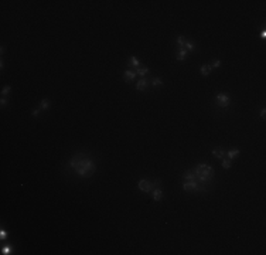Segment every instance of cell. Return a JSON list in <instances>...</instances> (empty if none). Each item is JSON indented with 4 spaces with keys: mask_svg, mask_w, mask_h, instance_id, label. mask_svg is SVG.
<instances>
[{
    "mask_svg": "<svg viewBox=\"0 0 266 255\" xmlns=\"http://www.w3.org/2000/svg\"><path fill=\"white\" fill-rule=\"evenodd\" d=\"M7 104H9V101H7L6 98H1V99H0V105H1V108L7 106Z\"/></svg>",
    "mask_w": 266,
    "mask_h": 255,
    "instance_id": "22",
    "label": "cell"
},
{
    "mask_svg": "<svg viewBox=\"0 0 266 255\" xmlns=\"http://www.w3.org/2000/svg\"><path fill=\"white\" fill-rule=\"evenodd\" d=\"M147 85H149V81H147L146 78H142V79L136 84V88H137V91H145L146 88H147Z\"/></svg>",
    "mask_w": 266,
    "mask_h": 255,
    "instance_id": "8",
    "label": "cell"
},
{
    "mask_svg": "<svg viewBox=\"0 0 266 255\" xmlns=\"http://www.w3.org/2000/svg\"><path fill=\"white\" fill-rule=\"evenodd\" d=\"M183 188H184V191H190V193L191 191H200V190H202L197 180H188V182H186L183 184Z\"/></svg>",
    "mask_w": 266,
    "mask_h": 255,
    "instance_id": "4",
    "label": "cell"
},
{
    "mask_svg": "<svg viewBox=\"0 0 266 255\" xmlns=\"http://www.w3.org/2000/svg\"><path fill=\"white\" fill-rule=\"evenodd\" d=\"M38 112H40V109H34V111L31 112V115H33V116H37V115H38Z\"/></svg>",
    "mask_w": 266,
    "mask_h": 255,
    "instance_id": "26",
    "label": "cell"
},
{
    "mask_svg": "<svg viewBox=\"0 0 266 255\" xmlns=\"http://www.w3.org/2000/svg\"><path fill=\"white\" fill-rule=\"evenodd\" d=\"M68 166L76 173V176H79L82 179H88V177L94 176V173L96 172L95 162L85 153H78V155L72 156L68 162Z\"/></svg>",
    "mask_w": 266,
    "mask_h": 255,
    "instance_id": "1",
    "label": "cell"
},
{
    "mask_svg": "<svg viewBox=\"0 0 266 255\" xmlns=\"http://www.w3.org/2000/svg\"><path fill=\"white\" fill-rule=\"evenodd\" d=\"M50 105H51V101H50L48 98H44L41 102H40V109H43V111H46V109H48Z\"/></svg>",
    "mask_w": 266,
    "mask_h": 255,
    "instance_id": "14",
    "label": "cell"
},
{
    "mask_svg": "<svg viewBox=\"0 0 266 255\" xmlns=\"http://www.w3.org/2000/svg\"><path fill=\"white\" fill-rule=\"evenodd\" d=\"M151 85L153 87H160V85H163V79L161 78H153L151 79Z\"/></svg>",
    "mask_w": 266,
    "mask_h": 255,
    "instance_id": "19",
    "label": "cell"
},
{
    "mask_svg": "<svg viewBox=\"0 0 266 255\" xmlns=\"http://www.w3.org/2000/svg\"><path fill=\"white\" fill-rule=\"evenodd\" d=\"M232 166V160H229V159H222V167L224 169H229Z\"/></svg>",
    "mask_w": 266,
    "mask_h": 255,
    "instance_id": "20",
    "label": "cell"
},
{
    "mask_svg": "<svg viewBox=\"0 0 266 255\" xmlns=\"http://www.w3.org/2000/svg\"><path fill=\"white\" fill-rule=\"evenodd\" d=\"M137 187H139V190H142V191H145V193H150V191L153 190V187H154V183H151V182L147 180V179H142V180L137 183Z\"/></svg>",
    "mask_w": 266,
    "mask_h": 255,
    "instance_id": "5",
    "label": "cell"
},
{
    "mask_svg": "<svg viewBox=\"0 0 266 255\" xmlns=\"http://www.w3.org/2000/svg\"><path fill=\"white\" fill-rule=\"evenodd\" d=\"M211 71H212V67H211V64H204L201 68H200V72L202 74V75H210L211 74Z\"/></svg>",
    "mask_w": 266,
    "mask_h": 255,
    "instance_id": "10",
    "label": "cell"
},
{
    "mask_svg": "<svg viewBox=\"0 0 266 255\" xmlns=\"http://www.w3.org/2000/svg\"><path fill=\"white\" fill-rule=\"evenodd\" d=\"M219 65H221V61H219V60H215V61L211 64V67H212V68H218Z\"/></svg>",
    "mask_w": 266,
    "mask_h": 255,
    "instance_id": "23",
    "label": "cell"
},
{
    "mask_svg": "<svg viewBox=\"0 0 266 255\" xmlns=\"http://www.w3.org/2000/svg\"><path fill=\"white\" fill-rule=\"evenodd\" d=\"M226 155H228V159H229V160H234L235 157H238V155H239V149H237V147L229 149V150L226 152Z\"/></svg>",
    "mask_w": 266,
    "mask_h": 255,
    "instance_id": "9",
    "label": "cell"
},
{
    "mask_svg": "<svg viewBox=\"0 0 266 255\" xmlns=\"http://www.w3.org/2000/svg\"><path fill=\"white\" fill-rule=\"evenodd\" d=\"M129 67H135V68H137V67H140V61L137 60V57H135V55H132L130 58H129Z\"/></svg>",
    "mask_w": 266,
    "mask_h": 255,
    "instance_id": "11",
    "label": "cell"
},
{
    "mask_svg": "<svg viewBox=\"0 0 266 255\" xmlns=\"http://www.w3.org/2000/svg\"><path fill=\"white\" fill-rule=\"evenodd\" d=\"M184 50H187V51H194L195 50V44H194L193 41H186V46H184Z\"/></svg>",
    "mask_w": 266,
    "mask_h": 255,
    "instance_id": "17",
    "label": "cell"
},
{
    "mask_svg": "<svg viewBox=\"0 0 266 255\" xmlns=\"http://www.w3.org/2000/svg\"><path fill=\"white\" fill-rule=\"evenodd\" d=\"M177 47L180 48V50H183L184 48V46H186V40H184V36H178L177 37Z\"/></svg>",
    "mask_w": 266,
    "mask_h": 255,
    "instance_id": "15",
    "label": "cell"
},
{
    "mask_svg": "<svg viewBox=\"0 0 266 255\" xmlns=\"http://www.w3.org/2000/svg\"><path fill=\"white\" fill-rule=\"evenodd\" d=\"M161 198H163V191H161L160 188L153 190V200H154V201H160Z\"/></svg>",
    "mask_w": 266,
    "mask_h": 255,
    "instance_id": "12",
    "label": "cell"
},
{
    "mask_svg": "<svg viewBox=\"0 0 266 255\" xmlns=\"http://www.w3.org/2000/svg\"><path fill=\"white\" fill-rule=\"evenodd\" d=\"M10 92H11V87H10V85H6V87H4V88L1 89V95H3V96L9 95Z\"/></svg>",
    "mask_w": 266,
    "mask_h": 255,
    "instance_id": "21",
    "label": "cell"
},
{
    "mask_svg": "<svg viewBox=\"0 0 266 255\" xmlns=\"http://www.w3.org/2000/svg\"><path fill=\"white\" fill-rule=\"evenodd\" d=\"M136 72L135 71H132V70H126L125 72H123V78H125V81L126 82H129V81H133L135 78H136Z\"/></svg>",
    "mask_w": 266,
    "mask_h": 255,
    "instance_id": "6",
    "label": "cell"
},
{
    "mask_svg": "<svg viewBox=\"0 0 266 255\" xmlns=\"http://www.w3.org/2000/svg\"><path fill=\"white\" fill-rule=\"evenodd\" d=\"M261 36H262L261 38H266V31H262V34H261Z\"/></svg>",
    "mask_w": 266,
    "mask_h": 255,
    "instance_id": "27",
    "label": "cell"
},
{
    "mask_svg": "<svg viewBox=\"0 0 266 255\" xmlns=\"http://www.w3.org/2000/svg\"><path fill=\"white\" fill-rule=\"evenodd\" d=\"M266 118V109H262L261 111V119H265Z\"/></svg>",
    "mask_w": 266,
    "mask_h": 255,
    "instance_id": "25",
    "label": "cell"
},
{
    "mask_svg": "<svg viewBox=\"0 0 266 255\" xmlns=\"http://www.w3.org/2000/svg\"><path fill=\"white\" fill-rule=\"evenodd\" d=\"M187 54H188V51L183 48V50H178V52H177V55H176V57H177V60H178V61H184V60H186V57H187Z\"/></svg>",
    "mask_w": 266,
    "mask_h": 255,
    "instance_id": "13",
    "label": "cell"
},
{
    "mask_svg": "<svg viewBox=\"0 0 266 255\" xmlns=\"http://www.w3.org/2000/svg\"><path fill=\"white\" fill-rule=\"evenodd\" d=\"M0 235H1V238H4V237H6V232L1 231V232H0Z\"/></svg>",
    "mask_w": 266,
    "mask_h": 255,
    "instance_id": "28",
    "label": "cell"
},
{
    "mask_svg": "<svg viewBox=\"0 0 266 255\" xmlns=\"http://www.w3.org/2000/svg\"><path fill=\"white\" fill-rule=\"evenodd\" d=\"M215 99H217L218 106H221V108H226V106L231 104V98H229L226 94H224V92H218Z\"/></svg>",
    "mask_w": 266,
    "mask_h": 255,
    "instance_id": "3",
    "label": "cell"
},
{
    "mask_svg": "<svg viewBox=\"0 0 266 255\" xmlns=\"http://www.w3.org/2000/svg\"><path fill=\"white\" fill-rule=\"evenodd\" d=\"M3 254H11V247H6L3 250Z\"/></svg>",
    "mask_w": 266,
    "mask_h": 255,
    "instance_id": "24",
    "label": "cell"
},
{
    "mask_svg": "<svg viewBox=\"0 0 266 255\" xmlns=\"http://www.w3.org/2000/svg\"><path fill=\"white\" fill-rule=\"evenodd\" d=\"M184 179H186V182H188V180H195V174H194L193 172L187 170V172L184 173Z\"/></svg>",
    "mask_w": 266,
    "mask_h": 255,
    "instance_id": "16",
    "label": "cell"
},
{
    "mask_svg": "<svg viewBox=\"0 0 266 255\" xmlns=\"http://www.w3.org/2000/svg\"><path fill=\"white\" fill-rule=\"evenodd\" d=\"M195 180L201 183H208L214 177V169L210 164H197L194 169Z\"/></svg>",
    "mask_w": 266,
    "mask_h": 255,
    "instance_id": "2",
    "label": "cell"
},
{
    "mask_svg": "<svg viewBox=\"0 0 266 255\" xmlns=\"http://www.w3.org/2000/svg\"><path fill=\"white\" fill-rule=\"evenodd\" d=\"M150 72V70L147 68V67H142V68H137V71H136V74L137 75H146V74H149Z\"/></svg>",
    "mask_w": 266,
    "mask_h": 255,
    "instance_id": "18",
    "label": "cell"
},
{
    "mask_svg": "<svg viewBox=\"0 0 266 255\" xmlns=\"http://www.w3.org/2000/svg\"><path fill=\"white\" fill-rule=\"evenodd\" d=\"M212 156L217 157V159H224V156H225L224 147H214L212 149Z\"/></svg>",
    "mask_w": 266,
    "mask_h": 255,
    "instance_id": "7",
    "label": "cell"
}]
</instances>
